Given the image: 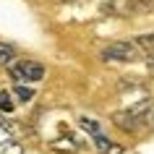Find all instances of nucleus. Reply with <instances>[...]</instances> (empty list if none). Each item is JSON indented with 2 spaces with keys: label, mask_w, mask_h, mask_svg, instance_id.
Returning <instances> with one entry per match:
<instances>
[{
  "label": "nucleus",
  "mask_w": 154,
  "mask_h": 154,
  "mask_svg": "<svg viewBox=\"0 0 154 154\" xmlns=\"http://www.w3.org/2000/svg\"><path fill=\"white\" fill-rule=\"evenodd\" d=\"M152 8L154 3H149V0H107L102 5L107 16H123V18H131L141 11H152Z\"/></svg>",
  "instance_id": "nucleus-3"
},
{
  "label": "nucleus",
  "mask_w": 154,
  "mask_h": 154,
  "mask_svg": "<svg viewBox=\"0 0 154 154\" xmlns=\"http://www.w3.org/2000/svg\"><path fill=\"white\" fill-rule=\"evenodd\" d=\"M13 57H16L13 47H11V45H3V42H0V65H11V63H13Z\"/></svg>",
  "instance_id": "nucleus-6"
},
{
  "label": "nucleus",
  "mask_w": 154,
  "mask_h": 154,
  "mask_svg": "<svg viewBox=\"0 0 154 154\" xmlns=\"http://www.w3.org/2000/svg\"><path fill=\"white\" fill-rule=\"evenodd\" d=\"M102 154H123V146H120V144H112V141H110V144L102 149Z\"/></svg>",
  "instance_id": "nucleus-11"
},
{
  "label": "nucleus",
  "mask_w": 154,
  "mask_h": 154,
  "mask_svg": "<svg viewBox=\"0 0 154 154\" xmlns=\"http://www.w3.org/2000/svg\"><path fill=\"white\" fill-rule=\"evenodd\" d=\"M13 94L11 91H0V110L3 112H13Z\"/></svg>",
  "instance_id": "nucleus-7"
},
{
  "label": "nucleus",
  "mask_w": 154,
  "mask_h": 154,
  "mask_svg": "<svg viewBox=\"0 0 154 154\" xmlns=\"http://www.w3.org/2000/svg\"><path fill=\"white\" fill-rule=\"evenodd\" d=\"M152 125H154V110H152Z\"/></svg>",
  "instance_id": "nucleus-13"
},
{
  "label": "nucleus",
  "mask_w": 154,
  "mask_h": 154,
  "mask_svg": "<svg viewBox=\"0 0 154 154\" xmlns=\"http://www.w3.org/2000/svg\"><path fill=\"white\" fill-rule=\"evenodd\" d=\"M146 57H149V68H152V73H154V50H152V52H149Z\"/></svg>",
  "instance_id": "nucleus-12"
},
{
  "label": "nucleus",
  "mask_w": 154,
  "mask_h": 154,
  "mask_svg": "<svg viewBox=\"0 0 154 154\" xmlns=\"http://www.w3.org/2000/svg\"><path fill=\"white\" fill-rule=\"evenodd\" d=\"M152 99H141V102H136L133 107H128V110H123V112H115L112 120L118 128L123 131H138L141 125H149L152 123Z\"/></svg>",
  "instance_id": "nucleus-1"
},
{
  "label": "nucleus",
  "mask_w": 154,
  "mask_h": 154,
  "mask_svg": "<svg viewBox=\"0 0 154 154\" xmlns=\"http://www.w3.org/2000/svg\"><path fill=\"white\" fill-rule=\"evenodd\" d=\"M24 149H21V144H16V141H5V144H0V154H21Z\"/></svg>",
  "instance_id": "nucleus-9"
},
{
  "label": "nucleus",
  "mask_w": 154,
  "mask_h": 154,
  "mask_svg": "<svg viewBox=\"0 0 154 154\" xmlns=\"http://www.w3.org/2000/svg\"><path fill=\"white\" fill-rule=\"evenodd\" d=\"M50 146H52V152H60V154H76L79 149H84V141H79L76 136H71V133H68V136L55 138Z\"/></svg>",
  "instance_id": "nucleus-5"
},
{
  "label": "nucleus",
  "mask_w": 154,
  "mask_h": 154,
  "mask_svg": "<svg viewBox=\"0 0 154 154\" xmlns=\"http://www.w3.org/2000/svg\"><path fill=\"white\" fill-rule=\"evenodd\" d=\"M13 97H18L21 102H29V99L34 97V91L32 89H24V86H16V89H13Z\"/></svg>",
  "instance_id": "nucleus-10"
},
{
  "label": "nucleus",
  "mask_w": 154,
  "mask_h": 154,
  "mask_svg": "<svg viewBox=\"0 0 154 154\" xmlns=\"http://www.w3.org/2000/svg\"><path fill=\"white\" fill-rule=\"evenodd\" d=\"M99 57L102 60H118V63H133V60H141L144 52L133 39V42H112V45L102 47Z\"/></svg>",
  "instance_id": "nucleus-2"
},
{
  "label": "nucleus",
  "mask_w": 154,
  "mask_h": 154,
  "mask_svg": "<svg viewBox=\"0 0 154 154\" xmlns=\"http://www.w3.org/2000/svg\"><path fill=\"white\" fill-rule=\"evenodd\" d=\"M11 76L16 79V84H37L45 79V68L37 60H18L11 63Z\"/></svg>",
  "instance_id": "nucleus-4"
},
{
  "label": "nucleus",
  "mask_w": 154,
  "mask_h": 154,
  "mask_svg": "<svg viewBox=\"0 0 154 154\" xmlns=\"http://www.w3.org/2000/svg\"><path fill=\"white\" fill-rule=\"evenodd\" d=\"M79 125H81L86 133H91V136H99V125H97V120H91V118H81V120H79Z\"/></svg>",
  "instance_id": "nucleus-8"
}]
</instances>
